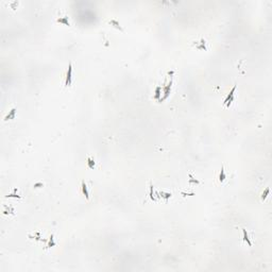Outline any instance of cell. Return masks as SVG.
Listing matches in <instances>:
<instances>
[{"mask_svg":"<svg viewBox=\"0 0 272 272\" xmlns=\"http://www.w3.org/2000/svg\"><path fill=\"white\" fill-rule=\"evenodd\" d=\"M235 90H236V84L233 86V88L231 89V92H230L229 94H227L226 98L224 99V102H223V103H224V105H225V106L229 107L230 105L232 104V102L234 101V95H235L234 93H235Z\"/></svg>","mask_w":272,"mask_h":272,"instance_id":"6da1fadb","label":"cell"},{"mask_svg":"<svg viewBox=\"0 0 272 272\" xmlns=\"http://www.w3.org/2000/svg\"><path fill=\"white\" fill-rule=\"evenodd\" d=\"M71 82H72V65H71V63H70L69 66H68V70H67L65 85H66V86H70Z\"/></svg>","mask_w":272,"mask_h":272,"instance_id":"7a4b0ae2","label":"cell"},{"mask_svg":"<svg viewBox=\"0 0 272 272\" xmlns=\"http://www.w3.org/2000/svg\"><path fill=\"white\" fill-rule=\"evenodd\" d=\"M171 85H172V80H170V82H169V83L167 84V86H165L164 87V97H162L159 99V101H164L165 100V99H167L168 98V96H169V94H170V88H171Z\"/></svg>","mask_w":272,"mask_h":272,"instance_id":"3957f363","label":"cell"},{"mask_svg":"<svg viewBox=\"0 0 272 272\" xmlns=\"http://www.w3.org/2000/svg\"><path fill=\"white\" fill-rule=\"evenodd\" d=\"M242 236H244V240L245 242H247L249 247H251V245H252V242H251V240H250L249 235H248L247 230H245V229H242Z\"/></svg>","mask_w":272,"mask_h":272,"instance_id":"277c9868","label":"cell"},{"mask_svg":"<svg viewBox=\"0 0 272 272\" xmlns=\"http://www.w3.org/2000/svg\"><path fill=\"white\" fill-rule=\"evenodd\" d=\"M82 192L83 195L86 197V199H89V194H88V189H87V186L84 181H82Z\"/></svg>","mask_w":272,"mask_h":272,"instance_id":"5b68a950","label":"cell"},{"mask_svg":"<svg viewBox=\"0 0 272 272\" xmlns=\"http://www.w3.org/2000/svg\"><path fill=\"white\" fill-rule=\"evenodd\" d=\"M162 98V87L160 86H157L155 88V95H154V99L156 100H159Z\"/></svg>","mask_w":272,"mask_h":272,"instance_id":"8992f818","label":"cell"},{"mask_svg":"<svg viewBox=\"0 0 272 272\" xmlns=\"http://www.w3.org/2000/svg\"><path fill=\"white\" fill-rule=\"evenodd\" d=\"M15 114H16V109H12L10 111V113L8 114L7 116L4 117V120H9V119H13L15 117Z\"/></svg>","mask_w":272,"mask_h":272,"instance_id":"52a82bcc","label":"cell"},{"mask_svg":"<svg viewBox=\"0 0 272 272\" xmlns=\"http://www.w3.org/2000/svg\"><path fill=\"white\" fill-rule=\"evenodd\" d=\"M57 22H62V23H65L66 26H70L69 20H68V17H67V16H63V17H60V18H57Z\"/></svg>","mask_w":272,"mask_h":272,"instance_id":"ba28073f","label":"cell"},{"mask_svg":"<svg viewBox=\"0 0 272 272\" xmlns=\"http://www.w3.org/2000/svg\"><path fill=\"white\" fill-rule=\"evenodd\" d=\"M110 25H112V26H114V27L115 28H117V29H119V30H123V29H122L121 27H120V25H119V22L117 21V20H115V19H112V20H110Z\"/></svg>","mask_w":272,"mask_h":272,"instance_id":"9c48e42d","label":"cell"},{"mask_svg":"<svg viewBox=\"0 0 272 272\" xmlns=\"http://www.w3.org/2000/svg\"><path fill=\"white\" fill-rule=\"evenodd\" d=\"M87 166H88L90 169H94V168H95V160H94L90 156L87 157Z\"/></svg>","mask_w":272,"mask_h":272,"instance_id":"30bf717a","label":"cell"},{"mask_svg":"<svg viewBox=\"0 0 272 272\" xmlns=\"http://www.w3.org/2000/svg\"><path fill=\"white\" fill-rule=\"evenodd\" d=\"M226 179V177H225V172H224V168L222 167L221 168V171H220V174H219V181H220V182H223L224 180Z\"/></svg>","mask_w":272,"mask_h":272,"instance_id":"8fae6325","label":"cell"},{"mask_svg":"<svg viewBox=\"0 0 272 272\" xmlns=\"http://www.w3.org/2000/svg\"><path fill=\"white\" fill-rule=\"evenodd\" d=\"M55 245V241L53 239V235H51L50 239H49V242H48V245H47V248H51V247H54Z\"/></svg>","mask_w":272,"mask_h":272,"instance_id":"7c38bea8","label":"cell"},{"mask_svg":"<svg viewBox=\"0 0 272 272\" xmlns=\"http://www.w3.org/2000/svg\"><path fill=\"white\" fill-rule=\"evenodd\" d=\"M269 192H270V190H269V188H266V189H265V191L263 192V195H262V200H266V198L268 197Z\"/></svg>","mask_w":272,"mask_h":272,"instance_id":"4fadbf2b","label":"cell"},{"mask_svg":"<svg viewBox=\"0 0 272 272\" xmlns=\"http://www.w3.org/2000/svg\"><path fill=\"white\" fill-rule=\"evenodd\" d=\"M192 183H195V184H199L200 182H199L198 180L194 179V178H192V175H191V174H189V184H192Z\"/></svg>","mask_w":272,"mask_h":272,"instance_id":"5bb4252c","label":"cell"},{"mask_svg":"<svg viewBox=\"0 0 272 272\" xmlns=\"http://www.w3.org/2000/svg\"><path fill=\"white\" fill-rule=\"evenodd\" d=\"M150 198L151 200H155V197L153 196V186H150Z\"/></svg>","mask_w":272,"mask_h":272,"instance_id":"9a60e30c","label":"cell"},{"mask_svg":"<svg viewBox=\"0 0 272 272\" xmlns=\"http://www.w3.org/2000/svg\"><path fill=\"white\" fill-rule=\"evenodd\" d=\"M159 195L162 196L163 198H165V199H169V198L171 197V194H164V192H160Z\"/></svg>","mask_w":272,"mask_h":272,"instance_id":"2e32d148","label":"cell"},{"mask_svg":"<svg viewBox=\"0 0 272 272\" xmlns=\"http://www.w3.org/2000/svg\"><path fill=\"white\" fill-rule=\"evenodd\" d=\"M8 198H20V197L18 195H16V194H11V195L8 196Z\"/></svg>","mask_w":272,"mask_h":272,"instance_id":"e0dca14e","label":"cell"},{"mask_svg":"<svg viewBox=\"0 0 272 272\" xmlns=\"http://www.w3.org/2000/svg\"><path fill=\"white\" fill-rule=\"evenodd\" d=\"M40 186H43V183H36V184H34V187H40Z\"/></svg>","mask_w":272,"mask_h":272,"instance_id":"ac0fdd59","label":"cell"}]
</instances>
